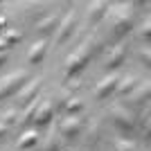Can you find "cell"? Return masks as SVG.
I'll return each mask as SVG.
<instances>
[{
	"label": "cell",
	"mask_w": 151,
	"mask_h": 151,
	"mask_svg": "<svg viewBox=\"0 0 151 151\" xmlns=\"http://www.w3.org/2000/svg\"><path fill=\"white\" fill-rule=\"evenodd\" d=\"M111 18H113V34L115 36H124L129 34L133 27V9L131 5H117L111 14Z\"/></svg>",
	"instance_id": "obj_2"
},
{
	"label": "cell",
	"mask_w": 151,
	"mask_h": 151,
	"mask_svg": "<svg viewBox=\"0 0 151 151\" xmlns=\"http://www.w3.org/2000/svg\"><path fill=\"white\" fill-rule=\"evenodd\" d=\"M117 79H120V77L115 75V72H111V75L104 77V79L97 83V88H95V95H97V99H106V97H111V95L115 93Z\"/></svg>",
	"instance_id": "obj_8"
},
{
	"label": "cell",
	"mask_w": 151,
	"mask_h": 151,
	"mask_svg": "<svg viewBox=\"0 0 151 151\" xmlns=\"http://www.w3.org/2000/svg\"><path fill=\"white\" fill-rule=\"evenodd\" d=\"M45 52H47V41H45V38L34 41V43L29 45V52H27L29 63H41V61H43V57H45Z\"/></svg>",
	"instance_id": "obj_12"
},
{
	"label": "cell",
	"mask_w": 151,
	"mask_h": 151,
	"mask_svg": "<svg viewBox=\"0 0 151 151\" xmlns=\"http://www.w3.org/2000/svg\"><path fill=\"white\" fill-rule=\"evenodd\" d=\"M38 90H41V79H32V81H27L23 88L18 90V104L20 106H27V104H32V101L38 97Z\"/></svg>",
	"instance_id": "obj_7"
},
{
	"label": "cell",
	"mask_w": 151,
	"mask_h": 151,
	"mask_svg": "<svg viewBox=\"0 0 151 151\" xmlns=\"http://www.w3.org/2000/svg\"><path fill=\"white\" fill-rule=\"evenodd\" d=\"M111 9V5H108L106 0H95V2H90L88 5V20L90 23H99L104 16H106V12Z\"/></svg>",
	"instance_id": "obj_10"
},
{
	"label": "cell",
	"mask_w": 151,
	"mask_h": 151,
	"mask_svg": "<svg viewBox=\"0 0 151 151\" xmlns=\"http://www.w3.org/2000/svg\"><path fill=\"white\" fill-rule=\"evenodd\" d=\"M36 142H38V133L34 131V129H27V131L20 135V140H18V151H23V149H34V147H36Z\"/></svg>",
	"instance_id": "obj_16"
},
{
	"label": "cell",
	"mask_w": 151,
	"mask_h": 151,
	"mask_svg": "<svg viewBox=\"0 0 151 151\" xmlns=\"http://www.w3.org/2000/svg\"><path fill=\"white\" fill-rule=\"evenodd\" d=\"M0 27H5V16H0Z\"/></svg>",
	"instance_id": "obj_29"
},
{
	"label": "cell",
	"mask_w": 151,
	"mask_h": 151,
	"mask_svg": "<svg viewBox=\"0 0 151 151\" xmlns=\"http://www.w3.org/2000/svg\"><path fill=\"white\" fill-rule=\"evenodd\" d=\"M25 79H27V72H25V70H16V72L5 75L2 79H0V99L16 95L23 86H25Z\"/></svg>",
	"instance_id": "obj_3"
},
{
	"label": "cell",
	"mask_w": 151,
	"mask_h": 151,
	"mask_svg": "<svg viewBox=\"0 0 151 151\" xmlns=\"http://www.w3.org/2000/svg\"><path fill=\"white\" fill-rule=\"evenodd\" d=\"M149 27H151V23H149V18H147V20H145V25L140 27V38H145V43H147V45H149V34H151Z\"/></svg>",
	"instance_id": "obj_24"
},
{
	"label": "cell",
	"mask_w": 151,
	"mask_h": 151,
	"mask_svg": "<svg viewBox=\"0 0 151 151\" xmlns=\"http://www.w3.org/2000/svg\"><path fill=\"white\" fill-rule=\"evenodd\" d=\"M0 122H2V124H7V126L14 124V122H16V111H7V113L2 115V120H0Z\"/></svg>",
	"instance_id": "obj_25"
},
{
	"label": "cell",
	"mask_w": 151,
	"mask_h": 151,
	"mask_svg": "<svg viewBox=\"0 0 151 151\" xmlns=\"http://www.w3.org/2000/svg\"><path fill=\"white\" fill-rule=\"evenodd\" d=\"M140 59H142V65H147L149 68L151 65V50H149V45H142V50H140Z\"/></svg>",
	"instance_id": "obj_23"
},
{
	"label": "cell",
	"mask_w": 151,
	"mask_h": 151,
	"mask_svg": "<svg viewBox=\"0 0 151 151\" xmlns=\"http://www.w3.org/2000/svg\"><path fill=\"white\" fill-rule=\"evenodd\" d=\"M59 27V18L52 14V16H45L43 20H38L36 23V32L41 34V36H47V34H52V29H57Z\"/></svg>",
	"instance_id": "obj_15"
},
{
	"label": "cell",
	"mask_w": 151,
	"mask_h": 151,
	"mask_svg": "<svg viewBox=\"0 0 151 151\" xmlns=\"http://www.w3.org/2000/svg\"><path fill=\"white\" fill-rule=\"evenodd\" d=\"M81 126H83L81 117H77V115H68V117H63V122H61V135H63V138H68V140H72V138L79 135Z\"/></svg>",
	"instance_id": "obj_9"
},
{
	"label": "cell",
	"mask_w": 151,
	"mask_h": 151,
	"mask_svg": "<svg viewBox=\"0 0 151 151\" xmlns=\"http://www.w3.org/2000/svg\"><path fill=\"white\" fill-rule=\"evenodd\" d=\"M43 151H63V140H61V133L52 131L50 135H47V140H45Z\"/></svg>",
	"instance_id": "obj_17"
},
{
	"label": "cell",
	"mask_w": 151,
	"mask_h": 151,
	"mask_svg": "<svg viewBox=\"0 0 151 151\" xmlns=\"http://www.w3.org/2000/svg\"><path fill=\"white\" fill-rule=\"evenodd\" d=\"M142 129H145V140H149V133H151V120H149V106H145V113H142Z\"/></svg>",
	"instance_id": "obj_22"
},
{
	"label": "cell",
	"mask_w": 151,
	"mask_h": 151,
	"mask_svg": "<svg viewBox=\"0 0 151 151\" xmlns=\"http://www.w3.org/2000/svg\"><path fill=\"white\" fill-rule=\"evenodd\" d=\"M9 50V45L5 43V38H0V52H7Z\"/></svg>",
	"instance_id": "obj_27"
},
{
	"label": "cell",
	"mask_w": 151,
	"mask_h": 151,
	"mask_svg": "<svg viewBox=\"0 0 151 151\" xmlns=\"http://www.w3.org/2000/svg\"><path fill=\"white\" fill-rule=\"evenodd\" d=\"M75 27H77V14H75V12L65 14V16H63V20L59 23V27H57V43H59V45L65 43V41L75 34Z\"/></svg>",
	"instance_id": "obj_5"
},
{
	"label": "cell",
	"mask_w": 151,
	"mask_h": 151,
	"mask_svg": "<svg viewBox=\"0 0 151 151\" xmlns=\"http://www.w3.org/2000/svg\"><path fill=\"white\" fill-rule=\"evenodd\" d=\"M2 38H5V43H7V45H16L20 38H23V34H20L18 29H12V27H7V29H5V36H2Z\"/></svg>",
	"instance_id": "obj_20"
},
{
	"label": "cell",
	"mask_w": 151,
	"mask_h": 151,
	"mask_svg": "<svg viewBox=\"0 0 151 151\" xmlns=\"http://www.w3.org/2000/svg\"><path fill=\"white\" fill-rule=\"evenodd\" d=\"M54 117V108H52V101L43 99L41 101V106H38L36 115H34V122H36L38 126H45V124H50V120Z\"/></svg>",
	"instance_id": "obj_11"
},
{
	"label": "cell",
	"mask_w": 151,
	"mask_h": 151,
	"mask_svg": "<svg viewBox=\"0 0 151 151\" xmlns=\"http://www.w3.org/2000/svg\"><path fill=\"white\" fill-rule=\"evenodd\" d=\"M124 59H126V47H124V45H115L113 50L108 52L106 68H108V70H117L122 63H124Z\"/></svg>",
	"instance_id": "obj_13"
},
{
	"label": "cell",
	"mask_w": 151,
	"mask_h": 151,
	"mask_svg": "<svg viewBox=\"0 0 151 151\" xmlns=\"http://www.w3.org/2000/svg\"><path fill=\"white\" fill-rule=\"evenodd\" d=\"M7 133H9V126H7V124H2V122H0V140L5 138Z\"/></svg>",
	"instance_id": "obj_26"
},
{
	"label": "cell",
	"mask_w": 151,
	"mask_h": 151,
	"mask_svg": "<svg viewBox=\"0 0 151 151\" xmlns=\"http://www.w3.org/2000/svg\"><path fill=\"white\" fill-rule=\"evenodd\" d=\"M34 149H36V147H34ZM34 149H23V151H34Z\"/></svg>",
	"instance_id": "obj_30"
},
{
	"label": "cell",
	"mask_w": 151,
	"mask_h": 151,
	"mask_svg": "<svg viewBox=\"0 0 151 151\" xmlns=\"http://www.w3.org/2000/svg\"><path fill=\"white\" fill-rule=\"evenodd\" d=\"M41 101H43V97H36L32 104H27V106H25V113H23V122H32V120H34V115H36Z\"/></svg>",
	"instance_id": "obj_19"
},
{
	"label": "cell",
	"mask_w": 151,
	"mask_h": 151,
	"mask_svg": "<svg viewBox=\"0 0 151 151\" xmlns=\"http://www.w3.org/2000/svg\"><path fill=\"white\" fill-rule=\"evenodd\" d=\"M135 86H138V79H135L133 75L120 77V79H117V86H115V93L120 95V97H124V95H129Z\"/></svg>",
	"instance_id": "obj_14"
},
{
	"label": "cell",
	"mask_w": 151,
	"mask_h": 151,
	"mask_svg": "<svg viewBox=\"0 0 151 151\" xmlns=\"http://www.w3.org/2000/svg\"><path fill=\"white\" fill-rule=\"evenodd\" d=\"M111 120L117 126V131H122L124 135L133 133V129H135V117H133V113L129 108L120 106V104H115V106L111 108Z\"/></svg>",
	"instance_id": "obj_4"
},
{
	"label": "cell",
	"mask_w": 151,
	"mask_h": 151,
	"mask_svg": "<svg viewBox=\"0 0 151 151\" xmlns=\"http://www.w3.org/2000/svg\"><path fill=\"white\" fill-rule=\"evenodd\" d=\"M149 93H151V83H149V79H145L142 83H138V86L129 93V101L138 108L149 106Z\"/></svg>",
	"instance_id": "obj_6"
},
{
	"label": "cell",
	"mask_w": 151,
	"mask_h": 151,
	"mask_svg": "<svg viewBox=\"0 0 151 151\" xmlns=\"http://www.w3.org/2000/svg\"><path fill=\"white\" fill-rule=\"evenodd\" d=\"M83 111V101L79 99V97H70L68 101H65V115H77Z\"/></svg>",
	"instance_id": "obj_18"
},
{
	"label": "cell",
	"mask_w": 151,
	"mask_h": 151,
	"mask_svg": "<svg viewBox=\"0 0 151 151\" xmlns=\"http://www.w3.org/2000/svg\"><path fill=\"white\" fill-rule=\"evenodd\" d=\"M113 151H138V147L133 145L131 140H115Z\"/></svg>",
	"instance_id": "obj_21"
},
{
	"label": "cell",
	"mask_w": 151,
	"mask_h": 151,
	"mask_svg": "<svg viewBox=\"0 0 151 151\" xmlns=\"http://www.w3.org/2000/svg\"><path fill=\"white\" fill-rule=\"evenodd\" d=\"M88 61H90V45H88V41H86V43H81L72 54L65 57V77L79 75V72L88 65Z\"/></svg>",
	"instance_id": "obj_1"
},
{
	"label": "cell",
	"mask_w": 151,
	"mask_h": 151,
	"mask_svg": "<svg viewBox=\"0 0 151 151\" xmlns=\"http://www.w3.org/2000/svg\"><path fill=\"white\" fill-rule=\"evenodd\" d=\"M5 61H7V52H0V68L5 65Z\"/></svg>",
	"instance_id": "obj_28"
}]
</instances>
